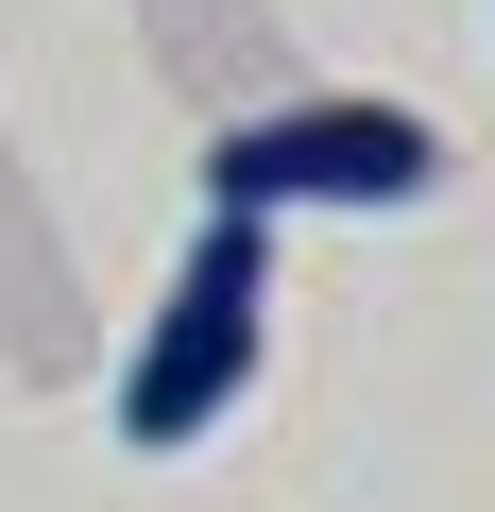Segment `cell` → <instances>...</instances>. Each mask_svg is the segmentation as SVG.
<instances>
[{
  "label": "cell",
  "mask_w": 495,
  "mask_h": 512,
  "mask_svg": "<svg viewBox=\"0 0 495 512\" xmlns=\"http://www.w3.org/2000/svg\"><path fill=\"white\" fill-rule=\"evenodd\" d=\"M444 137L410 103H274V120H222L205 137V205L239 222H291V205H427Z\"/></svg>",
  "instance_id": "7a4b0ae2"
},
{
  "label": "cell",
  "mask_w": 495,
  "mask_h": 512,
  "mask_svg": "<svg viewBox=\"0 0 495 512\" xmlns=\"http://www.w3.org/2000/svg\"><path fill=\"white\" fill-rule=\"evenodd\" d=\"M257 342H274V222L205 205L171 308H154L137 359H120V444H205L239 393H257Z\"/></svg>",
  "instance_id": "6da1fadb"
}]
</instances>
